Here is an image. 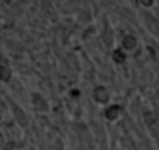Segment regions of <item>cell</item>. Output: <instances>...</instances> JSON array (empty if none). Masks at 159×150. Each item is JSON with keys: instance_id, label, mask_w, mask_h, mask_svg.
<instances>
[{"instance_id": "cell-1", "label": "cell", "mask_w": 159, "mask_h": 150, "mask_svg": "<svg viewBox=\"0 0 159 150\" xmlns=\"http://www.w3.org/2000/svg\"><path fill=\"white\" fill-rule=\"evenodd\" d=\"M93 96H94V99L98 101V102H101V104H105L107 101L110 99V95H108L105 87H98V88H94Z\"/></svg>"}, {"instance_id": "cell-2", "label": "cell", "mask_w": 159, "mask_h": 150, "mask_svg": "<svg viewBox=\"0 0 159 150\" xmlns=\"http://www.w3.org/2000/svg\"><path fill=\"white\" fill-rule=\"evenodd\" d=\"M119 113H120L119 105L108 107V108L105 110V118L107 119H110V121H116V119H117V116H119Z\"/></svg>"}, {"instance_id": "cell-3", "label": "cell", "mask_w": 159, "mask_h": 150, "mask_svg": "<svg viewBox=\"0 0 159 150\" xmlns=\"http://www.w3.org/2000/svg\"><path fill=\"white\" fill-rule=\"evenodd\" d=\"M124 48H127V50H131V48H134V45H136V39L134 37H131V36H127L125 39H124Z\"/></svg>"}, {"instance_id": "cell-4", "label": "cell", "mask_w": 159, "mask_h": 150, "mask_svg": "<svg viewBox=\"0 0 159 150\" xmlns=\"http://www.w3.org/2000/svg\"><path fill=\"white\" fill-rule=\"evenodd\" d=\"M0 79L2 81H8L9 79V70L6 67H2V65H0Z\"/></svg>"}, {"instance_id": "cell-5", "label": "cell", "mask_w": 159, "mask_h": 150, "mask_svg": "<svg viewBox=\"0 0 159 150\" xmlns=\"http://www.w3.org/2000/svg\"><path fill=\"white\" fill-rule=\"evenodd\" d=\"M113 56H114V60H116V62H124V60H125V59H124V57H125V54H122V51L120 50L114 51V54H113Z\"/></svg>"}]
</instances>
